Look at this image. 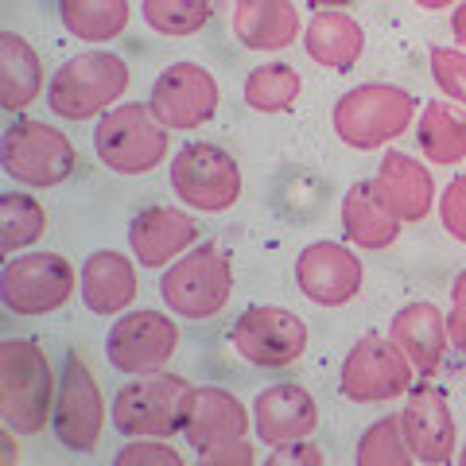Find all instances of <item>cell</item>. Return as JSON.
Masks as SVG:
<instances>
[{
	"instance_id": "obj_1",
	"label": "cell",
	"mask_w": 466,
	"mask_h": 466,
	"mask_svg": "<svg viewBox=\"0 0 466 466\" xmlns=\"http://www.w3.org/2000/svg\"><path fill=\"white\" fill-rule=\"evenodd\" d=\"M55 370L35 339L0 342V416L16 435H35L55 416Z\"/></svg>"
},
{
	"instance_id": "obj_2",
	"label": "cell",
	"mask_w": 466,
	"mask_h": 466,
	"mask_svg": "<svg viewBox=\"0 0 466 466\" xmlns=\"http://www.w3.org/2000/svg\"><path fill=\"white\" fill-rule=\"evenodd\" d=\"M128 63L113 51H86L66 58L47 82V106L63 121H94L116 109L128 94Z\"/></svg>"
},
{
	"instance_id": "obj_3",
	"label": "cell",
	"mask_w": 466,
	"mask_h": 466,
	"mask_svg": "<svg viewBox=\"0 0 466 466\" xmlns=\"http://www.w3.org/2000/svg\"><path fill=\"white\" fill-rule=\"evenodd\" d=\"M249 428H253V412L229 389L202 385L191 392L183 435L207 466H249L257 459L249 443Z\"/></svg>"
},
{
	"instance_id": "obj_4",
	"label": "cell",
	"mask_w": 466,
	"mask_h": 466,
	"mask_svg": "<svg viewBox=\"0 0 466 466\" xmlns=\"http://www.w3.org/2000/svg\"><path fill=\"white\" fill-rule=\"evenodd\" d=\"M195 385L179 373H140L116 389L109 420L128 440H171L183 431Z\"/></svg>"
},
{
	"instance_id": "obj_5",
	"label": "cell",
	"mask_w": 466,
	"mask_h": 466,
	"mask_svg": "<svg viewBox=\"0 0 466 466\" xmlns=\"http://www.w3.org/2000/svg\"><path fill=\"white\" fill-rule=\"evenodd\" d=\"M330 125L342 144L358 152H377L416 125V97L389 82H366L334 101Z\"/></svg>"
},
{
	"instance_id": "obj_6",
	"label": "cell",
	"mask_w": 466,
	"mask_h": 466,
	"mask_svg": "<svg viewBox=\"0 0 466 466\" xmlns=\"http://www.w3.org/2000/svg\"><path fill=\"white\" fill-rule=\"evenodd\" d=\"M159 296L175 315L195 319V323L222 315L233 296V260L214 241H202L164 268Z\"/></svg>"
},
{
	"instance_id": "obj_7",
	"label": "cell",
	"mask_w": 466,
	"mask_h": 466,
	"mask_svg": "<svg viewBox=\"0 0 466 466\" xmlns=\"http://www.w3.org/2000/svg\"><path fill=\"white\" fill-rule=\"evenodd\" d=\"M94 152L116 175H148L171 152V128L159 125L152 106H116L94 128Z\"/></svg>"
},
{
	"instance_id": "obj_8",
	"label": "cell",
	"mask_w": 466,
	"mask_h": 466,
	"mask_svg": "<svg viewBox=\"0 0 466 466\" xmlns=\"http://www.w3.org/2000/svg\"><path fill=\"white\" fill-rule=\"evenodd\" d=\"M82 288V272L63 253L32 249L12 253L0 272V299L12 315H51L63 311Z\"/></svg>"
},
{
	"instance_id": "obj_9",
	"label": "cell",
	"mask_w": 466,
	"mask_h": 466,
	"mask_svg": "<svg viewBox=\"0 0 466 466\" xmlns=\"http://www.w3.org/2000/svg\"><path fill=\"white\" fill-rule=\"evenodd\" d=\"M0 159H5L8 179H16L20 187H58L78 167V152L70 137L39 116H16L5 128Z\"/></svg>"
},
{
	"instance_id": "obj_10",
	"label": "cell",
	"mask_w": 466,
	"mask_h": 466,
	"mask_svg": "<svg viewBox=\"0 0 466 466\" xmlns=\"http://www.w3.org/2000/svg\"><path fill=\"white\" fill-rule=\"evenodd\" d=\"M51 431L66 451H78V455L97 451L101 435H106V397H101V385L90 370V361L78 350H66L63 358Z\"/></svg>"
},
{
	"instance_id": "obj_11",
	"label": "cell",
	"mask_w": 466,
	"mask_h": 466,
	"mask_svg": "<svg viewBox=\"0 0 466 466\" xmlns=\"http://www.w3.org/2000/svg\"><path fill=\"white\" fill-rule=\"evenodd\" d=\"M171 187L191 210L226 214L241 198V167L218 144L191 140L171 156Z\"/></svg>"
},
{
	"instance_id": "obj_12",
	"label": "cell",
	"mask_w": 466,
	"mask_h": 466,
	"mask_svg": "<svg viewBox=\"0 0 466 466\" xmlns=\"http://www.w3.org/2000/svg\"><path fill=\"white\" fill-rule=\"evenodd\" d=\"M412 377H416L412 361L400 354L397 342L366 334V339H358L350 346L342 373H339V389L354 404H385V400L408 397Z\"/></svg>"
},
{
	"instance_id": "obj_13",
	"label": "cell",
	"mask_w": 466,
	"mask_h": 466,
	"mask_svg": "<svg viewBox=\"0 0 466 466\" xmlns=\"http://www.w3.org/2000/svg\"><path fill=\"white\" fill-rule=\"evenodd\" d=\"M179 350V327L175 319L164 311H125L106 334V358L116 373L140 377V373H156Z\"/></svg>"
},
{
	"instance_id": "obj_14",
	"label": "cell",
	"mask_w": 466,
	"mask_h": 466,
	"mask_svg": "<svg viewBox=\"0 0 466 466\" xmlns=\"http://www.w3.org/2000/svg\"><path fill=\"white\" fill-rule=\"evenodd\" d=\"M229 339L249 366H265V370L296 366L308 354V323L296 311L272 308V303L241 311Z\"/></svg>"
},
{
	"instance_id": "obj_15",
	"label": "cell",
	"mask_w": 466,
	"mask_h": 466,
	"mask_svg": "<svg viewBox=\"0 0 466 466\" xmlns=\"http://www.w3.org/2000/svg\"><path fill=\"white\" fill-rule=\"evenodd\" d=\"M218 78L202 63H171L164 75L156 78L148 106L159 116V125H167L171 133H191V128L207 125L218 113Z\"/></svg>"
},
{
	"instance_id": "obj_16",
	"label": "cell",
	"mask_w": 466,
	"mask_h": 466,
	"mask_svg": "<svg viewBox=\"0 0 466 466\" xmlns=\"http://www.w3.org/2000/svg\"><path fill=\"white\" fill-rule=\"evenodd\" d=\"M296 284L319 308H346L366 288V268L354 249L339 241H311L296 257Z\"/></svg>"
},
{
	"instance_id": "obj_17",
	"label": "cell",
	"mask_w": 466,
	"mask_h": 466,
	"mask_svg": "<svg viewBox=\"0 0 466 466\" xmlns=\"http://www.w3.org/2000/svg\"><path fill=\"white\" fill-rule=\"evenodd\" d=\"M400 431H404V443L416 462H451L455 459L459 428H455V416H451L443 389H435V385L408 389V404L400 408Z\"/></svg>"
},
{
	"instance_id": "obj_18",
	"label": "cell",
	"mask_w": 466,
	"mask_h": 466,
	"mask_svg": "<svg viewBox=\"0 0 466 466\" xmlns=\"http://www.w3.org/2000/svg\"><path fill=\"white\" fill-rule=\"evenodd\" d=\"M198 245V222L175 207H144L128 222V249L140 268H167L187 249Z\"/></svg>"
},
{
	"instance_id": "obj_19",
	"label": "cell",
	"mask_w": 466,
	"mask_h": 466,
	"mask_svg": "<svg viewBox=\"0 0 466 466\" xmlns=\"http://www.w3.org/2000/svg\"><path fill=\"white\" fill-rule=\"evenodd\" d=\"M253 428L268 447H280L291 440H311L319 428V404L303 385H268L253 400Z\"/></svg>"
},
{
	"instance_id": "obj_20",
	"label": "cell",
	"mask_w": 466,
	"mask_h": 466,
	"mask_svg": "<svg viewBox=\"0 0 466 466\" xmlns=\"http://www.w3.org/2000/svg\"><path fill=\"white\" fill-rule=\"evenodd\" d=\"M389 339L400 346V354L412 361V370L420 377H435L447 361V346H451V330H447V315L435 308L431 299L408 303L392 315L389 323Z\"/></svg>"
},
{
	"instance_id": "obj_21",
	"label": "cell",
	"mask_w": 466,
	"mask_h": 466,
	"mask_svg": "<svg viewBox=\"0 0 466 466\" xmlns=\"http://www.w3.org/2000/svg\"><path fill=\"white\" fill-rule=\"evenodd\" d=\"M373 187L381 202L400 218V222H424L435 207V179L431 171L408 152H389L381 156L373 175Z\"/></svg>"
},
{
	"instance_id": "obj_22",
	"label": "cell",
	"mask_w": 466,
	"mask_h": 466,
	"mask_svg": "<svg viewBox=\"0 0 466 466\" xmlns=\"http://www.w3.org/2000/svg\"><path fill=\"white\" fill-rule=\"evenodd\" d=\"M229 27L249 51H284L303 39V20L291 0H233Z\"/></svg>"
},
{
	"instance_id": "obj_23",
	"label": "cell",
	"mask_w": 466,
	"mask_h": 466,
	"mask_svg": "<svg viewBox=\"0 0 466 466\" xmlns=\"http://www.w3.org/2000/svg\"><path fill=\"white\" fill-rule=\"evenodd\" d=\"M82 303L94 315H125L140 296L137 265L125 253L101 249L90 253L82 265Z\"/></svg>"
},
{
	"instance_id": "obj_24",
	"label": "cell",
	"mask_w": 466,
	"mask_h": 466,
	"mask_svg": "<svg viewBox=\"0 0 466 466\" xmlns=\"http://www.w3.org/2000/svg\"><path fill=\"white\" fill-rule=\"evenodd\" d=\"M400 226L404 222L381 202L373 179H361L342 195V229L354 249H370V253L389 249L400 238Z\"/></svg>"
},
{
	"instance_id": "obj_25",
	"label": "cell",
	"mask_w": 466,
	"mask_h": 466,
	"mask_svg": "<svg viewBox=\"0 0 466 466\" xmlns=\"http://www.w3.org/2000/svg\"><path fill=\"white\" fill-rule=\"evenodd\" d=\"M303 47L323 70H350L358 66L361 51H366V32L342 8H319L303 24Z\"/></svg>"
},
{
	"instance_id": "obj_26",
	"label": "cell",
	"mask_w": 466,
	"mask_h": 466,
	"mask_svg": "<svg viewBox=\"0 0 466 466\" xmlns=\"http://www.w3.org/2000/svg\"><path fill=\"white\" fill-rule=\"evenodd\" d=\"M43 94V63L35 47L16 32H0V106L24 113Z\"/></svg>"
},
{
	"instance_id": "obj_27",
	"label": "cell",
	"mask_w": 466,
	"mask_h": 466,
	"mask_svg": "<svg viewBox=\"0 0 466 466\" xmlns=\"http://www.w3.org/2000/svg\"><path fill=\"white\" fill-rule=\"evenodd\" d=\"M416 140L431 164L455 167L466 159V113H459L451 101H428L420 109Z\"/></svg>"
},
{
	"instance_id": "obj_28",
	"label": "cell",
	"mask_w": 466,
	"mask_h": 466,
	"mask_svg": "<svg viewBox=\"0 0 466 466\" xmlns=\"http://www.w3.org/2000/svg\"><path fill=\"white\" fill-rule=\"evenodd\" d=\"M58 20L82 43H109L125 35L133 8L128 0H58Z\"/></svg>"
},
{
	"instance_id": "obj_29",
	"label": "cell",
	"mask_w": 466,
	"mask_h": 466,
	"mask_svg": "<svg viewBox=\"0 0 466 466\" xmlns=\"http://www.w3.org/2000/svg\"><path fill=\"white\" fill-rule=\"evenodd\" d=\"M241 94H245V106L257 113H288L303 94V78L288 63H265L249 70Z\"/></svg>"
},
{
	"instance_id": "obj_30",
	"label": "cell",
	"mask_w": 466,
	"mask_h": 466,
	"mask_svg": "<svg viewBox=\"0 0 466 466\" xmlns=\"http://www.w3.org/2000/svg\"><path fill=\"white\" fill-rule=\"evenodd\" d=\"M43 233H47V210H43L39 198L24 191H8L0 198V249L8 257L16 249L35 245Z\"/></svg>"
},
{
	"instance_id": "obj_31",
	"label": "cell",
	"mask_w": 466,
	"mask_h": 466,
	"mask_svg": "<svg viewBox=\"0 0 466 466\" xmlns=\"http://www.w3.org/2000/svg\"><path fill=\"white\" fill-rule=\"evenodd\" d=\"M140 12L152 32L167 39H187L210 24L214 0H140Z\"/></svg>"
},
{
	"instance_id": "obj_32",
	"label": "cell",
	"mask_w": 466,
	"mask_h": 466,
	"mask_svg": "<svg viewBox=\"0 0 466 466\" xmlns=\"http://www.w3.org/2000/svg\"><path fill=\"white\" fill-rule=\"evenodd\" d=\"M408 462H416V459L404 443L400 416L373 420L366 435L358 440V466H408Z\"/></svg>"
},
{
	"instance_id": "obj_33",
	"label": "cell",
	"mask_w": 466,
	"mask_h": 466,
	"mask_svg": "<svg viewBox=\"0 0 466 466\" xmlns=\"http://www.w3.org/2000/svg\"><path fill=\"white\" fill-rule=\"evenodd\" d=\"M431 78L435 86L451 97L466 106V51H455V47H431Z\"/></svg>"
},
{
	"instance_id": "obj_34",
	"label": "cell",
	"mask_w": 466,
	"mask_h": 466,
	"mask_svg": "<svg viewBox=\"0 0 466 466\" xmlns=\"http://www.w3.org/2000/svg\"><path fill=\"white\" fill-rule=\"evenodd\" d=\"M116 466H183V455L167 440H133L116 451Z\"/></svg>"
},
{
	"instance_id": "obj_35",
	"label": "cell",
	"mask_w": 466,
	"mask_h": 466,
	"mask_svg": "<svg viewBox=\"0 0 466 466\" xmlns=\"http://www.w3.org/2000/svg\"><path fill=\"white\" fill-rule=\"evenodd\" d=\"M440 222L455 241L466 245V171L455 175L440 195Z\"/></svg>"
},
{
	"instance_id": "obj_36",
	"label": "cell",
	"mask_w": 466,
	"mask_h": 466,
	"mask_svg": "<svg viewBox=\"0 0 466 466\" xmlns=\"http://www.w3.org/2000/svg\"><path fill=\"white\" fill-rule=\"evenodd\" d=\"M268 462L272 466H323L327 455L319 451L311 440H291V443H280L268 451Z\"/></svg>"
},
{
	"instance_id": "obj_37",
	"label": "cell",
	"mask_w": 466,
	"mask_h": 466,
	"mask_svg": "<svg viewBox=\"0 0 466 466\" xmlns=\"http://www.w3.org/2000/svg\"><path fill=\"white\" fill-rule=\"evenodd\" d=\"M447 330H451V346H455L462 354V361H466V303H451Z\"/></svg>"
},
{
	"instance_id": "obj_38",
	"label": "cell",
	"mask_w": 466,
	"mask_h": 466,
	"mask_svg": "<svg viewBox=\"0 0 466 466\" xmlns=\"http://www.w3.org/2000/svg\"><path fill=\"white\" fill-rule=\"evenodd\" d=\"M451 35H455V43L466 51V0L455 8V16H451Z\"/></svg>"
},
{
	"instance_id": "obj_39",
	"label": "cell",
	"mask_w": 466,
	"mask_h": 466,
	"mask_svg": "<svg viewBox=\"0 0 466 466\" xmlns=\"http://www.w3.org/2000/svg\"><path fill=\"white\" fill-rule=\"evenodd\" d=\"M412 5L416 8H428V12H443V8H451V5H462V0H412Z\"/></svg>"
},
{
	"instance_id": "obj_40",
	"label": "cell",
	"mask_w": 466,
	"mask_h": 466,
	"mask_svg": "<svg viewBox=\"0 0 466 466\" xmlns=\"http://www.w3.org/2000/svg\"><path fill=\"white\" fill-rule=\"evenodd\" d=\"M451 303H466V268L459 272V280H455V288H451Z\"/></svg>"
},
{
	"instance_id": "obj_41",
	"label": "cell",
	"mask_w": 466,
	"mask_h": 466,
	"mask_svg": "<svg viewBox=\"0 0 466 466\" xmlns=\"http://www.w3.org/2000/svg\"><path fill=\"white\" fill-rule=\"evenodd\" d=\"M315 8H346V5H354V0H311Z\"/></svg>"
},
{
	"instance_id": "obj_42",
	"label": "cell",
	"mask_w": 466,
	"mask_h": 466,
	"mask_svg": "<svg viewBox=\"0 0 466 466\" xmlns=\"http://www.w3.org/2000/svg\"><path fill=\"white\" fill-rule=\"evenodd\" d=\"M459 462H462V466H466V443H462V451H459Z\"/></svg>"
}]
</instances>
